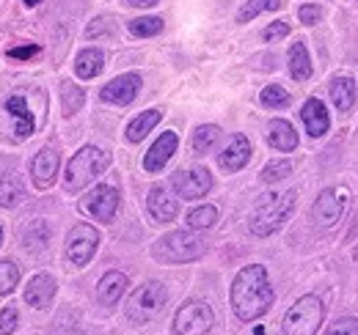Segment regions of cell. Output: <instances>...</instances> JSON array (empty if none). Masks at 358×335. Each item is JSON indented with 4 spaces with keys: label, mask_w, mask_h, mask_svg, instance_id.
Instances as JSON below:
<instances>
[{
    "label": "cell",
    "mask_w": 358,
    "mask_h": 335,
    "mask_svg": "<svg viewBox=\"0 0 358 335\" xmlns=\"http://www.w3.org/2000/svg\"><path fill=\"white\" fill-rule=\"evenodd\" d=\"M55 289H58V286H55L52 275L39 272V275H34L31 283L25 286V302H28L31 308L45 311V308H50V302H52V297H55Z\"/></svg>",
    "instance_id": "cell-17"
},
{
    "label": "cell",
    "mask_w": 358,
    "mask_h": 335,
    "mask_svg": "<svg viewBox=\"0 0 358 335\" xmlns=\"http://www.w3.org/2000/svg\"><path fill=\"white\" fill-rule=\"evenodd\" d=\"M259 102H262L265 107H287V105H289V94H287L281 85H268V88H262Z\"/></svg>",
    "instance_id": "cell-34"
},
{
    "label": "cell",
    "mask_w": 358,
    "mask_h": 335,
    "mask_svg": "<svg viewBox=\"0 0 358 335\" xmlns=\"http://www.w3.org/2000/svg\"><path fill=\"white\" fill-rule=\"evenodd\" d=\"M130 6H138V8H149V6H155L157 0H127Z\"/></svg>",
    "instance_id": "cell-42"
},
{
    "label": "cell",
    "mask_w": 358,
    "mask_h": 335,
    "mask_svg": "<svg viewBox=\"0 0 358 335\" xmlns=\"http://www.w3.org/2000/svg\"><path fill=\"white\" fill-rule=\"evenodd\" d=\"M248 160H251V143H248V137L245 135H231V140L226 143V149L221 151V157H218L221 168L229 170V173H234V170L245 168Z\"/></svg>",
    "instance_id": "cell-16"
},
{
    "label": "cell",
    "mask_w": 358,
    "mask_h": 335,
    "mask_svg": "<svg viewBox=\"0 0 358 335\" xmlns=\"http://www.w3.org/2000/svg\"><path fill=\"white\" fill-rule=\"evenodd\" d=\"M130 283H127V275L124 272H108V275H102V281H99V286H96V299L105 305V308H110V305H116L119 299H122V294L127 289Z\"/></svg>",
    "instance_id": "cell-20"
},
{
    "label": "cell",
    "mask_w": 358,
    "mask_h": 335,
    "mask_svg": "<svg viewBox=\"0 0 358 335\" xmlns=\"http://www.w3.org/2000/svg\"><path fill=\"white\" fill-rule=\"evenodd\" d=\"M171 184H174L179 198H185V201L204 198L210 193V187H213V173L201 165L187 168V170H177L171 176Z\"/></svg>",
    "instance_id": "cell-11"
},
{
    "label": "cell",
    "mask_w": 358,
    "mask_h": 335,
    "mask_svg": "<svg viewBox=\"0 0 358 335\" xmlns=\"http://www.w3.org/2000/svg\"><path fill=\"white\" fill-rule=\"evenodd\" d=\"M50 335H86V333L78 330V327H58V330H52Z\"/></svg>",
    "instance_id": "cell-41"
},
{
    "label": "cell",
    "mask_w": 358,
    "mask_h": 335,
    "mask_svg": "<svg viewBox=\"0 0 358 335\" xmlns=\"http://www.w3.org/2000/svg\"><path fill=\"white\" fill-rule=\"evenodd\" d=\"M292 209H295V193L262 195V201L251 211V231L257 237H270L273 231H278L287 223Z\"/></svg>",
    "instance_id": "cell-2"
},
{
    "label": "cell",
    "mask_w": 358,
    "mask_h": 335,
    "mask_svg": "<svg viewBox=\"0 0 358 335\" xmlns=\"http://www.w3.org/2000/svg\"><path fill=\"white\" fill-rule=\"evenodd\" d=\"M298 17H301V22H303V25H314V22H317V20H320V17H322V8H320V6H301V8H298Z\"/></svg>",
    "instance_id": "cell-38"
},
{
    "label": "cell",
    "mask_w": 358,
    "mask_h": 335,
    "mask_svg": "<svg viewBox=\"0 0 358 335\" xmlns=\"http://www.w3.org/2000/svg\"><path fill=\"white\" fill-rule=\"evenodd\" d=\"M17 325H20V311L14 305L3 308L0 311V335H11L17 330Z\"/></svg>",
    "instance_id": "cell-36"
},
{
    "label": "cell",
    "mask_w": 358,
    "mask_h": 335,
    "mask_svg": "<svg viewBox=\"0 0 358 335\" xmlns=\"http://www.w3.org/2000/svg\"><path fill=\"white\" fill-rule=\"evenodd\" d=\"M353 255H356V261H358V248H356V253H353Z\"/></svg>",
    "instance_id": "cell-44"
},
{
    "label": "cell",
    "mask_w": 358,
    "mask_h": 335,
    "mask_svg": "<svg viewBox=\"0 0 358 335\" xmlns=\"http://www.w3.org/2000/svg\"><path fill=\"white\" fill-rule=\"evenodd\" d=\"M331 99L342 113L356 105V83H353L350 75H339V77L331 80Z\"/></svg>",
    "instance_id": "cell-22"
},
{
    "label": "cell",
    "mask_w": 358,
    "mask_h": 335,
    "mask_svg": "<svg viewBox=\"0 0 358 335\" xmlns=\"http://www.w3.org/2000/svg\"><path fill=\"white\" fill-rule=\"evenodd\" d=\"M83 99H86L83 88H78L75 83H64V85H61V107H64V116H72V113H78V110L83 107Z\"/></svg>",
    "instance_id": "cell-28"
},
{
    "label": "cell",
    "mask_w": 358,
    "mask_h": 335,
    "mask_svg": "<svg viewBox=\"0 0 358 335\" xmlns=\"http://www.w3.org/2000/svg\"><path fill=\"white\" fill-rule=\"evenodd\" d=\"M47 239H50V231H47V223H34L31 231L25 234V248L31 253H42L47 248Z\"/></svg>",
    "instance_id": "cell-33"
},
{
    "label": "cell",
    "mask_w": 358,
    "mask_h": 335,
    "mask_svg": "<svg viewBox=\"0 0 358 335\" xmlns=\"http://www.w3.org/2000/svg\"><path fill=\"white\" fill-rule=\"evenodd\" d=\"M0 239H3V228H0Z\"/></svg>",
    "instance_id": "cell-45"
},
{
    "label": "cell",
    "mask_w": 358,
    "mask_h": 335,
    "mask_svg": "<svg viewBox=\"0 0 358 335\" xmlns=\"http://www.w3.org/2000/svg\"><path fill=\"white\" fill-rule=\"evenodd\" d=\"M160 119H163L160 110H146V113L135 116L133 121H130V126H127V140H130V143H141L155 126L160 124Z\"/></svg>",
    "instance_id": "cell-26"
},
{
    "label": "cell",
    "mask_w": 358,
    "mask_h": 335,
    "mask_svg": "<svg viewBox=\"0 0 358 335\" xmlns=\"http://www.w3.org/2000/svg\"><path fill=\"white\" fill-rule=\"evenodd\" d=\"M348 207V190L345 187H331L325 190L312 207V220L317 228H334L342 220V211Z\"/></svg>",
    "instance_id": "cell-10"
},
{
    "label": "cell",
    "mask_w": 358,
    "mask_h": 335,
    "mask_svg": "<svg viewBox=\"0 0 358 335\" xmlns=\"http://www.w3.org/2000/svg\"><path fill=\"white\" fill-rule=\"evenodd\" d=\"M146 209H149V214H152L157 223H171V220L177 217L179 204H177V198L169 195L166 187H152V190H149V198H146Z\"/></svg>",
    "instance_id": "cell-18"
},
{
    "label": "cell",
    "mask_w": 358,
    "mask_h": 335,
    "mask_svg": "<svg viewBox=\"0 0 358 335\" xmlns=\"http://www.w3.org/2000/svg\"><path fill=\"white\" fill-rule=\"evenodd\" d=\"M301 119H303V126L312 137H322L331 126V119H328V110L320 99H306L303 110H301Z\"/></svg>",
    "instance_id": "cell-19"
},
{
    "label": "cell",
    "mask_w": 358,
    "mask_h": 335,
    "mask_svg": "<svg viewBox=\"0 0 358 335\" xmlns=\"http://www.w3.org/2000/svg\"><path fill=\"white\" fill-rule=\"evenodd\" d=\"M80 209L86 211L89 217H94V220L110 223L116 217V209H119V193L110 184H96L89 195L80 201Z\"/></svg>",
    "instance_id": "cell-12"
},
{
    "label": "cell",
    "mask_w": 358,
    "mask_h": 335,
    "mask_svg": "<svg viewBox=\"0 0 358 335\" xmlns=\"http://www.w3.org/2000/svg\"><path fill=\"white\" fill-rule=\"evenodd\" d=\"M325 316V305L320 297L306 294L301 297L284 316V335H317Z\"/></svg>",
    "instance_id": "cell-5"
},
{
    "label": "cell",
    "mask_w": 358,
    "mask_h": 335,
    "mask_svg": "<svg viewBox=\"0 0 358 335\" xmlns=\"http://www.w3.org/2000/svg\"><path fill=\"white\" fill-rule=\"evenodd\" d=\"M58 165H61L58 151H55V149H50V146H45V149L34 157V163H31L34 184H36L39 190H47V187L55 181V176H58Z\"/></svg>",
    "instance_id": "cell-15"
},
{
    "label": "cell",
    "mask_w": 358,
    "mask_h": 335,
    "mask_svg": "<svg viewBox=\"0 0 358 335\" xmlns=\"http://www.w3.org/2000/svg\"><path fill=\"white\" fill-rule=\"evenodd\" d=\"M177 146H179L177 132H163V135H160V137L152 143V149L146 151V157H143V168H146L149 173L163 170V168L169 165V160L174 157Z\"/></svg>",
    "instance_id": "cell-14"
},
{
    "label": "cell",
    "mask_w": 358,
    "mask_h": 335,
    "mask_svg": "<svg viewBox=\"0 0 358 335\" xmlns=\"http://www.w3.org/2000/svg\"><path fill=\"white\" fill-rule=\"evenodd\" d=\"M268 140H270V146L278 149V151H295V146H298V132L292 129L289 121L273 119L268 126Z\"/></svg>",
    "instance_id": "cell-21"
},
{
    "label": "cell",
    "mask_w": 358,
    "mask_h": 335,
    "mask_svg": "<svg viewBox=\"0 0 358 335\" xmlns=\"http://www.w3.org/2000/svg\"><path fill=\"white\" fill-rule=\"evenodd\" d=\"M25 198V187L20 181L17 173H3L0 176V207L3 209H14L17 204H22Z\"/></svg>",
    "instance_id": "cell-23"
},
{
    "label": "cell",
    "mask_w": 358,
    "mask_h": 335,
    "mask_svg": "<svg viewBox=\"0 0 358 335\" xmlns=\"http://www.w3.org/2000/svg\"><path fill=\"white\" fill-rule=\"evenodd\" d=\"M99 248V231L89 223H78L66 237V258L75 267H86Z\"/></svg>",
    "instance_id": "cell-9"
},
{
    "label": "cell",
    "mask_w": 358,
    "mask_h": 335,
    "mask_svg": "<svg viewBox=\"0 0 358 335\" xmlns=\"http://www.w3.org/2000/svg\"><path fill=\"white\" fill-rule=\"evenodd\" d=\"M273 289L268 283V272L262 264H248L237 272L231 283V308L240 322H257L273 305Z\"/></svg>",
    "instance_id": "cell-1"
},
{
    "label": "cell",
    "mask_w": 358,
    "mask_h": 335,
    "mask_svg": "<svg viewBox=\"0 0 358 335\" xmlns=\"http://www.w3.org/2000/svg\"><path fill=\"white\" fill-rule=\"evenodd\" d=\"M218 137H221V129L215 124L199 126V129L193 132V151H196V154H207V151L218 143Z\"/></svg>",
    "instance_id": "cell-27"
},
{
    "label": "cell",
    "mask_w": 358,
    "mask_h": 335,
    "mask_svg": "<svg viewBox=\"0 0 358 335\" xmlns=\"http://www.w3.org/2000/svg\"><path fill=\"white\" fill-rule=\"evenodd\" d=\"M39 55V44H25V47H11L8 58H34Z\"/></svg>",
    "instance_id": "cell-40"
},
{
    "label": "cell",
    "mask_w": 358,
    "mask_h": 335,
    "mask_svg": "<svg viewBox=\"0 0 358 335\" xmlns=\"http://www.w3.org/2000/svg\"><path fill=\"white\" fill-rule=\"evenodd\" d=\"M163 31V20L160 17H138V20H133L130 22V34L133 36H157Z\"/></svg>",
    "instance_id": "cell-32"
},
{
    "label": "cell",
    "mask_w": 358,
    "mask_h": 335,
    "mask_svg": "<svg viewBox=\"0 0 358 335\" xmlns=\"http://www.w3.org/2000/svg\"><path fill=\"white\" fill-rule=\"evenodd\" d=\"M3 110H6V116L14 121V137L17 140H25V137H31L39 124H42V116H45V110L39 107V110H34V105H31V96L28 94H11L8 99H6V105H3Z\"/></svg>",
    "instance_id": "cell-7"
},
{
    "label": "cell",
    "mask_w": 358,
    "mask_h": 335,
    "mask_svg": "<svg viewBox=\"0 0 358 335\" xmlns=\"http://www.w3.org/2000/svg\"><path fill=\"white\" fill-rule=\"evenodd\" d=\"M17 283H20V267H17L14 261L3 258V261H0V297L14 292Z\"/></svg>",
    "instance_id": "cell-30"
},
{
    "label": "cell",
    "mask_w": 358,
    "mask_h": 335,
    "mask_svg": "<svg viewBox=\"0 0 358 335\" xmlns=\"http://www.w3.org/2000/svg\"><path fill=\"white\" fill-rule=\"evenodd\" d=\"M102 64H105V55L99 52V50H83L80 55H78V61H75V75L80 77V80H94L99 72H102Z\"/></svg>",
    "instance_id": "cell-24"
},
{
    "label": "cell",
    "mask_w": 358,
    "mask_h": 335,
    "mask_svg": "<svg viewBox=\"0 0 358 335\" xmlns=\"http://www.w3.org/2000/svg\"><path fill=\"white\" fill-rule=\"evenodd\" d=\"M166 302H169V289L160 283V281H146L143 286H138L133 294H130V299H127V316L138 322V325H143V322H152L163 308H166Z\"/></svg>",
    "instance_id": "cell-6"
},
{
    "label": "cell",
    "mask_w": 358,
    "mask_h": 335,
    "mask_svg": "<svg viewBox=\"0 0 358 335\" xmlns=\"http://www.w3.org/2000/svg\"><path fill=\"white\" fill-rule=\"evenodd\" d=\"M289 75H292L298 83H303V80L312 77V61H309V50H306L303 42L289 47Z\"/></svg>",
    "instance_id": "cell-25"
},
{
    "label": "cell",
    "mask_w": 358,
    "mask_h": 335,
    "mask_svg": "<svg viewBox=\"0 0 358 335\" xmlns=\"http://www.w3.org/2000/svg\"><path fill=\"white\" fill-rule=\"evenodd\" d=\"M281 6H284V0H245V6L240 8L237 20H240V22H248V20H254L257 14H262V11H275V8H281Z\"/></svg>",
    "instance_id": "cell-29"
},
{
    "label": "cell",
    "mask_w": 358,
    "mask_h": 335,
    "mask_svg": "<svg viewBox=\"0 0 358 335\" xmlns=\"http://www.w3.org/2000/svg\"><path fill=\"white\" fill-rule=\"evenodd\" d=\"M138 91H141V77L135 72H130V75H119L116 80H110V83L105 85L99 91V99L108 102V105L124 107V105H130L135 96H138Z\"/></svg>",
    "instance_id": "cell-13"
},
{
    "label": "cell",
    "mask_w": 358,
    "mask_h": 335,
    "mask_svg": "<svg viewBox=\"0 0 358 335\" xmlns=\"http://www.w3.org/2000/svg\"><path fill=\"white\" fill-rule=\"evenodd\" d=\"M215 220H218V209H215V207H199V209H193L187 214V225H190L193 231L213 228Z\"/></svg>",
    "instance_id": "cell-31"
},
{
    "label": "cell",
    "mask_w": 358,
    "mask_h": 335,
    "mask_svg": "<svg viewBox=\"0 0 358 335\" xmlns=\"http://www.w3.org/2000/svg\"><path fill=\"white\" fill-rule=\"evenodd\" d=\"M325 335H358V319H353V316L336 319V322L325 330Z\"/></svg>",
    "instance_id": "cell-37"
},
{
    "label": "cell",
    "mask_w": 358,
    "mask_h": 335,
    "mask_svg": "<svg viewBox=\"0 0 358 335\" xmlns=\"http://www.w3.org/2000/svg\"><path fill=\"white\" fill-rule=\"evenodd\" d=\"M36 3H42V0H25V6H36Z\"/></svg>",
    "instance_id": "cell-43"
},
{
    "label": "cell",
    "mask_w": 358,
    "mask_h": 335,
    "mask_svg": "<svg viewBox=\"0 0 358 335\" xmlns=\"http://www.w3.org/2000/svg\"><path fill=\"white\" fill-rule=\"evenodd\" d=\"M207 251L204 239L190 234V231H171L166 234L163 239H157V245L152 248L155 258L166 261V264H187V261H196L201 258Z\"/></svg>",
    "instance_id": "cell-3"
},
{
    "label": "cell",
    "mask_w": 358,
    "mask_h": 335,
    "mask_svg": "<svg viewBox=\"0 0 358 335\" xmlns=\"http://www.w3.org/2000/svg\"><path fill=\"white\" fill-rule=\"evenodd\" d=\"M287 34H289V25L287 22H273V25L265 28L262 36H265V42H273V39H284Z\"/></svg>",
    "instance_id": "cell-39"
},
{
    "label": "cell",
    "mask_w": 358,
    "mask_h": 335,
    "mask_svg": "<svg viewBox=\"0 0 358 335\" xmlns=\"http://www.w3.org/2000/svg\"><path fill=\"white\" fill-rule=\"evenodd\" d=\"M292 173V165H289V160H273L265 170H262V181H278V179H284V176H289Z\"/></svg>",
    "instance_id": "cell-35"
},
{
    "label": "cell",
    "mask_w": 358,
    "mask_h": 335,
    "mask_svg": "<svg viewBox=\"0 0 358 335\" xmlns=\"http://www.w3.org/2000/svg\"><path fill=\"white\" fill-rule=\"evenodd\" d=\"M110 163V157L102 151V149H96V146H83L72 160H69V165H66V176H64V184H66V190H83L86 184H91L105 168Z\"/></svg>",
    "instance_id": "cell-4"
},
{
    "label": "cell",
    "mask_w": 358,
    "mask_h": 335,
    "mask_svg": "<svg viewBox=\"0 0 358 335\" xmlns=\"http://www.w3.org/2000/svg\"><path fill=\"white\" fill-rule=\"evenodd\" d=\"M213 325H215V313L201 299L185 302L174 316V333L177 335H210Z\"/></svg>",
    "instance_id": "cell-8"
}]
</instances>
